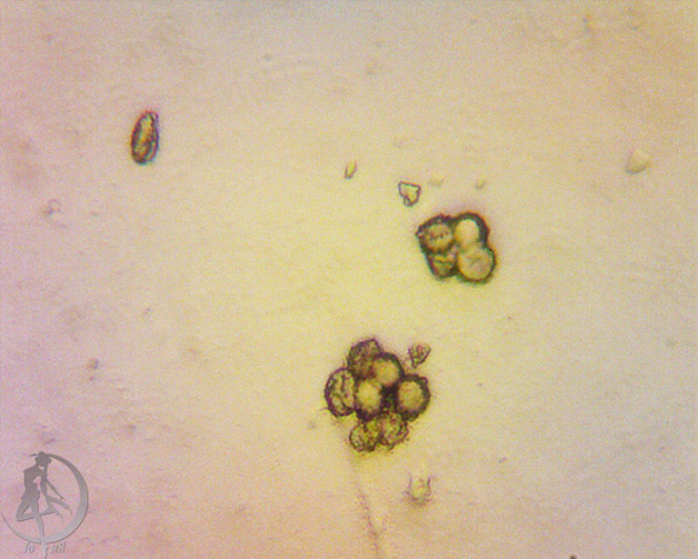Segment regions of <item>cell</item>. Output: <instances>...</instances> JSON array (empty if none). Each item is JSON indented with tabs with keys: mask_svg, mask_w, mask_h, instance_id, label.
Here are the masks:
<instances>
[{
	"mask_svg": "<svg viewBox=\"0 0 698 559\" xmlns=\"http://www.w3.org/2000/svg\"><path fill=\"white\" fill-rule=\"evenodd\" d=\"M431 402L428 380L420 375H405L391 390L392 408L407 421L418 419Z\"/></svg>",
	"mask_w": 698,
	"mask_h": 559,
	"instance_id": "6da1fadb",
	"label": "cell"
},
{
	"mask_svg": "<svg viewBox=\"0 0 698 559\" xmlns=\"http://www.w3.org/2000/svg\"><path fill=\"white\" fill-rule=\"evenodd\" d=\"M496 265V254L489 245L457 250L456 277L467 284H486L493 279Z\"/></svg>",
	"mask_w": 698,
	"mask_h": 559,
	"instance_id": "7a4b0ae2",
	"label": "cell"
},
{
	"mask_svg": "<svg viewBox=\"0 0 698 559\" xmlns=\"http://www.w3.org/2000/svg\"><path fill=\"white\" fill-rule=\"evenodd\" d=\"M358 377L347 368L337 369L331 374L325 386L327 409L336 417H345L355 413L356 386Z\"/></svg>",
	"mask_w": 698,
	"mask_h": 559,
	"instance_id": "3957f363",
	"label": "cell"
},
{
	"mask_svg": "<svg viewBox=\"0 0 698 559\" xmlns=\"http://www.w3.org/2000/svg\"><path fill=\"white\" fill-rule=\"evenodd\" d=\"M416 238L425 256L456 249L454 237V217L439 215L418 227Z\"/></svg>",
	"mask_w": 698,
	"mask_h": 559,
	"instance_id": "277c9868",
	"label": "cell"
},
{
	"mask_svg": "<svg viewBox=\"0 0 698 559\" xmlns=\"http://www.w3.org/2000/svg\"><path fill=\"white\" fill-rule=\"evenodd\" d=\"M391 406V391L385 390L373 377L359 379L356 386L355 413L358 419L381 415Z\"/></svg>",
	"mask_w": 698,
	"mask_h": 559,
	"instance_id": "5b68a950",
	"label": "cell"
},
{
	"mask_svg": "<svg viewBox=\"0 0 698 559\" xmlns=\"http://www.w3.org/2000/svg\"><path fill=\"white\" fill-rule=\"evenodd\" d=\"M159 128L156 115L148 112L138 119L133 136V155L138 165L152 162L158 152Z\"/></svg>",
	"mask_w": 698,
	"mask_h": 559,
	"instance_id": "8992f818",
	"label": "cell"
},
{
	"mask_svg": "<svg viewBox=\"0 0 698 559\" xmlns=\"http://www.w3.org/2000/svg\"><path fill=\"white\" fill-rule=\"evenodd\" d=\"M454 246L457 250L487 245L490 230L485 220L475 213H464L454 217Z\"/></svg>",
	"mask_w": 698,
	"mask_h": 559,
	"instance_id": "52a82bcc",
	"label": "cell"
},
{
	"mask_svg": "<svg viewBox=\"0 0 698 559\" xmlns=\"http://www.w3.org/2000/svg\"><path fill=\"white\" fill-rule=\"evenodd\" d=\"M384 352L376 339H369L356 344L351 348L347 357V369L358 379H369L376 359Z\"/></svg>",
	"mask_w": 698,
	"mask_h": 559,
	"instance_id": "ba28073f",
	"label": "cell"
},
{
	"mask_svg": "<svg viewBox=\"0 0 698 559\" xmlns=\"http://www.w3.org/2000/svg\"><path fill=\"white\" fill-rule=\"evenodd\" d=\"M381 437L380 417L376 416L359 419L358 424L349 434V442L356 452L371 453L381 445Z\"/></svg>",
	"mask_w": 698,
	"mask_h": 559,
	"instance_id": "9c48e42d",
	"label": "cell"
},
{
	"mask_svg": "<svg viewBox=\"0 0 698 559\" xmlns=\"http://www.w3.org/2000/svg\"><path fill=\"white\" fill-rule=\"evenodd\" d=\"M378 417H380L381 424V445L393 449L394 446L402 444L409 434V428H407L409 423L399 413H396L392 405Z\"/></svg>",
	"mask_w": 698,
	"mask_h": 559,
	"instance_id": "30bf717a",
	"label": "cell"
},
{
	"mask_svg": "<svg viewBox=\"0 0 698 559\" xmlns=\"http://www.w3.org/2000/svg\"><path fill=\"white\" fill-rule=\"evenodd\" d=\"M405 375L402 362L396 355L387 352H382L371 372V377L388 391H391Z\"/></svg>",
	"mask_w": 698,
	"mask_h": 559,
	"instance_id": "8fae6325",
	"label": "cell"
},
{
	"mask_svg": "<svg viewBox=\"0 0 698 559\" xmlns=\"http://www.w3.org/2000/svg\"><path fill=\"white\" fill-rule=\"evenodd\" d=\"M456 254L457 249H454L451 252L425 256L429 270L436 279L446 281L456 277Z\"/></svg>",
	"mask_w": 698,
	"mask_h": 559,
	"instance_id": "7c38bea8",
	"label": "cell"
},
{
	"mask_svg": "<svg viewBox=\"0 0 698 559\" xmlns=\"http://www.w3.org/2000/svg\"><path fill=\"white\" fill-rule=\"evenodd\" d=\"M399 194L402 195L404 205L413 208L420 201L421 187L414 184L400 183Z\"/></svg>",
	"mask_w": 698,
	"mask_h": 559,
	"instance_id": "4fadbf2b",
	"label": "cell"
},
{
	"mask_svg": "<svg viewBox=\"0 0 698 559\" xmlns=\"http://www.w3.org/2000/svg\"><path fill=\"white\" fill-rule=\"evenodd\" d=\"M429 354H431V348L425 346V344H414V346L411 347L409 355L414 368L421 365L427 359Z\"/></svg>",
	"mask_w": 698,
	"mask_h": 559,
	"instance_id": "5bb4252c",
	"label": "cell"
}]
</instances>
